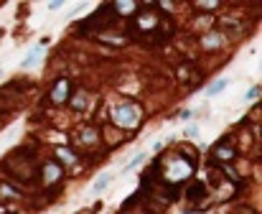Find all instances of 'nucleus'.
I'll return each instance as SVG.
<instances>
[{
	"mask_svg": "<svg viewBox=\"0 0 262 214\" xmlns=\"http://www.w3.org/2000/svg\"><path fill=\"white\" fill-rule=\"evenodd\" d=\"M112 120H115L117 125H122V128H135V125L143 120V112H140L138 105L125 102V105H120V107L112 112Z\"/></svg>",
	"mask_w": 262,
	"mask_h": 214,
	"instance_id": "f257e3e1",
	"label": "nucleus"
},
{
	"mask_svg": "<svg viewBox=\"0 0 262 214\" xmlns=\"http://www.w3.org/2000/svg\"><path fill=\"white\" fill-rule=\"evenodd\" d=\"M214 158L219 163H229V161L237 158V148L229 145V138H221V141L214 145Z\"/></svg>",
	"mask_w": 262,
	"mask_h": 214,
	"instance_id": "f03ea898",
	"label": "nucleus"
},
{
	"mask_svg": "<svg viewBox=\"0 0 262 214\" xmlns=\"http://www.w3.org/2000/svg\"><path fill=\"white\" fill-rule=\"evenodd\" d=\"M69 87H71V82H69L67 77H61L54 87H51V95H48V99H51L54 105L67 102V99H69Z\"/></svg>",
	"mask_w": 262,
	"mask_h": 214,
	"instance_id": "7ed1b4c3",
	"label": "nucleus"
},
{
	"mask_svg": "<svg viewBox=\"0 0 262 214\" xmlns=\"http://www.w3.org/2000/svg\"><path fill=\"white\" fill-rule=\"evenodd\" d=\"M61 176H64V168L59 166L56 161H46V163H44V168H41V181H44V184L61 181Z\"/></svg>",
	"mask_w": 262,
	"mask_h": 214,
	"instance_id": "20e7f679",
	"label": "nucleus"
},
{
	"mask_svg": "<svg viewBox=\"0 0 262 214\" xmlns=\"http://www.w3.org/2000/svg\"><path fill=\"white\" fill-rule=\"evenodd\" d=\"M186 199L189 201H201V199H206V184L204 181H193L191 186H189V191H186Z\"/></svg>",
	"mask_w": 262,
	"mask_h": 214,
	"instance_id": "39448f33",
	"label": "nucleus"
},
{
	"mask_svg": "<svg viewBox=\"0 0 262 214\" xmlns=\"http://www.w3.org/2000/svg\"><path fill=\"white\" fill-rule=\"evenodd\" d=\"M227 84H229L227 79H216V82H214V84L206 90V95H209V97H216V95H221V92L227 90Z\"/></svg>",
	"mask_w": 262,
	"mask_h": 214,
	"instance_id": "423d86ee",
	"label": "nucleus"
},
{
	"mask_svg": "<svg viewBox=\"0 0 262 214\" xmlns=\"http://www.w3.org/2000/svg\"><path fill=\"white\" fill-rule=\"evenodd\" d=\"M71 105H74V110H84V107H87V95H84V92L71 95Z\"/></svg>",
	"mask_w": 262,
	"mask_h": 214,
	"instance_id": "0eeeda50",
	"label": "nucleus"
},
{
	"mask_svg": "<svg viewBox=\"0 0 262 214\" xmlns=\"http://www.w3.org/2000/svg\"><path fill=\"white\" fill-rule=\"evenodd\" d=\"M110 179H112V176H110V173H102V176H99V179L95 181V194H99V191H102V189H104V186H107V184H110Z\"/></svg>",
	"mask_w": 262,
	"mask_h": 214,
	"instance_id": "6e6552de",
	"label": "nucleus"
},
{
	"mask_svg": "<svg viewBox=\"0 0 262 214\" xmlns=\"http://www.w3.org/2000/svg\"><path fill=\"white\" fill-rule=\"evenodd\" d=\"M204 46H219V33L216 31H209L204 36Z\"/></svg>",
	"mask_w": 262,
	"mask_h": 214,
	"instance_id": "1a4fd4ad",
	"label": "nucleus"
},
{
	"mask_svg": "<svg viewBox=\"0 0 262 214\" xmlns=\"http://www.w3.org/2000/svg\"><path fill=\"white\" fill-rule=\"evenodd\" d=\"M56 158H61V161H76V153H71L69 148H59L56 150Z\"/></svg>",
	"mask_w": 262,
	"mask_h": 214,
	"instance_id": "9d476101",
	"label": "nucleus"
},
{
	"mask_svg": "<svg viewBox=\"0 0 262 214\" xmlns=\"http://www.w3.org/2000/svg\"><path fill=\"white\" fill-rule=\"evenodd\" d=\"M38 56H41V48H33V51L23 59V64H21V67H31L33 61H38Z\"/></svg>",
	"mask_w": 262,
	"mask_h": 214,
	"instance_id": "9b49d317",
	"label": "nucleus"
},
{
	"mask_svg": "<svg viewBox=\"0 0 262 214\" xmlns=\"http://www.w3.org/2000/svg\"><path fill=\"white\" fill-rule=\"evenodd\" d=\"M112 8H120V13H133V10H138V5H135V3H120V0H117V3H115Z\"/></svg>",
	"mask_w": 262,
	"mask_h": 214,
	"instance_id": "f8f14e48",
	"label": "nucleus"
},
{
	"mask_svg": "<svg viewBox=\"0 0 262 214\" xmlns=\"http://www.w3.org/2000/svg\"><path fill=\"white\" fill-rule=\"evenodd\" d=\"M143 161H145V153H138V156H135V158H133V161H130V163H127V166L122 168V173H127V171H133V168L138 166V163H143Z\"/></svg>",
	"mask_w": 262,
	"mask_h": 214,
	"instance_id": "ddd939ff",
	"label": "nucleus"
},
{
	"mask_svg": "<svg viewBox=\"0 0 262 214\" xmlns=\"http://www.w3.org/2000/svg\"><path fill=\"white\" fill-rule=\"evenodd\" d=\"M82 141L84 143H92V141H97V130H92V128H87V130H82Z\"/></svg>",
	"mask_w": 262,
	"mask_h": 214,
	"instance_id": "4468645a",
	"label": "nucleus"
},
{
	"mask_svg": "<svg viewBox=\"0 0 262 214\" xmlns=\"http://www.w3.org/2000/svg\"><path fill=\"white\" fill-rule=\"evenodd\" d=\"M244 97H247V99H257V97H260V87H252V90L247 92Z\"/></svg>",
	"mask_w": 262,
	"mask_h": 214,
	"instance_id": "2eb2a0df",
	"label": "nucleus"
},
{
	"mask_svg": "<svg viewBox=\"0 0 262 214\" xmlns=\"http://www.w3.org/2000/svg\"><path fill=\"white\" fill-rule=\"evenodd\" d=\"M61 8V0H51L48 3V10H59Z\"/></svg>",
	"mask_w": 262,
	"mask_h": 214,
	"instance_id": "dca6fc26",
	"label": "nucleus"
},
{
	"mask_svg": "<svg viewBox=\"0 0 262 214\" xmlns=\"http://www.w3.org/2000/svg\"><path fill=\"white\" fill-rule=\"evenodd\" d=\"M196 133H199V128H189V130H186V135H189V138H193Z\"/></svg>",
	"mask_w": 262,
	"mask_h": 214,
	"instance_id": "f3484780",
	"label": "nucleus"
},
{
	"mask_svg": "<svg viewBox=\"0 0 262 214\" xmlns=\"http://www.w3.org/2000/svg\"><path fill=\"white\" fill-rule=\"evenodd\" d=\"M79 214H95V212H92V209H84V212H79Z\"/></svg>",
	"mask_w": 262,
	"mask_h": 214,
	"instance_id": "a211bd4d",
	"label": "nucleus"
},
{
	"mask_svg": "<svg viewBox=\"0 0 262 214\" xmlns=\"http://www.w3.org/2000/svg\"><path fill=\"white\" fill-rule=\"evenodd\" d=\"M0 77H3V69H0Z\"/></svg>",
	"mask_w": 262,
	"mask_h": 214,
	"instance_id": "6ab92c4d",
	"label": "nucleus"
},
{
	"mask_svg": "<svg viewBox=\"0 0 262 214\" xmlns=\"http://www.w3.org/2000/svg\"><path fill=\"white\" fill-rule=\"evenodd\" d=\"M0 128H3V120H0Z\"/></svg>",
	"mask_w": 262,
	"mask_h": 214,
	"instance_id": "aec40b11",
	"label": "nucleus"
}]
</instances>
